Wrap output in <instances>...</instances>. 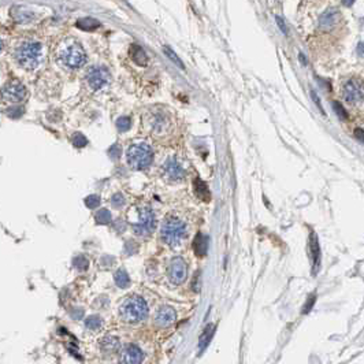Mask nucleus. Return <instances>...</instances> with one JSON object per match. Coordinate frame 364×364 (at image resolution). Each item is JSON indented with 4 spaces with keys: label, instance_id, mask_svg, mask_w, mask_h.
<instances>
[{
    "label": "nucleus",
    "instance_id": "nucleus-1",
    "mask_svg": "<svg viewBox=\"0 0 364 364\" xmlns=\"http://www.w3.org/2000/svg\"><path fill=\"white\" fill-rule=\"evenodd\" d=\"M14 58L25 70H36L44 62L43 45L36 41H23L15 48Z\"/></svg>",
    "mask_w": 364,
    "mask_h": 364
},
{
    "label": "nucleus",
    "instance_id": "nucleus-2",
    "mask_svg": "<svg viewBox=\"0 0 364 364\" xmlns=\"http://www.w3.org/2000/svg\"><path fill=\"white\" fill-rule=\"evenodd\" d=\"M148 315V306L141 297H130L125 300L119 307V316L121 319L129 325L140 323L146 318Z\"/></svg>",
    "mask_w": 364,
    "mask_h": 364
},
{
    "label": "nucleus",
    "instance_id": "nucleus-3",
    "mask_svg": "<svg viewBox=\"0 0 364 364\" xmlns=\"http://www.w3.org/2000/svg\"><path fill=\"white\" fill-rule=\"evenodd\" d=\"M162 240L170 247H178L186 236V226L180 219L167 218L162 225Z\"/></svg>",
    "mask_w": 364,
    "mask_h": 364
},
{
    "label": "nucleus",
    "instance_id": "nucleus-4",
    "mask_svg": "<svg viewBox=\"0 0 364 364\" xmlns=\"http://www.w3.org/2000/svg\"><path fill=\"white\" fill-rule=\"evenodd\" d=\"M127 163L134 170H144L151 166L153 161V152L151 146L146 144H133L126 152Z\"/></svg>",
    "mask_w": 364,
    "mask_h": 364
},
{
    "label": "nucleus",
    "instance_id": "nucleus-5",
    "mask_svg": "<svg viewBox=\"0 0 364 364\" xmlns=\"http://www.w3.org/2000/svg\"><path fill=\"white\" fill-rule=\"evenodd\" d=\"M59 60L69 69H80L87 63V54L78 43L67 44L59 51Z\"/></svg>",
    "mask_w": 364,
    "mask_h": 364
},
{
    "label": "nucleus",
    "instance_id": "nucleus-6",
    "mask_svg": "<svg viewBox=\"0 0 364 364\" xmlns=\"http://www.w3.org/2000/svg\"><path fill=\"white\" fill-rule=\"evenodd\" d=\"M28 95L26 88L22 85L19 81L13 80L8 81L7 84L3 87L0 96L4 102L7 103H19L22 102Z\"/></svg>",
    "mask_w": 364,
    "mask_h": 364
},
{
    "label": "nucleus",
    "instance_id": "nucleus-7",
    "mask_svg": "<svg viewBox=\"0 0 364 364\" xmlns=\"http://www.w3.org/2000/svg\"><path fill=\"white\" fill-rule=\"evenodd\" d=\"M153 229H155V215H153L152 210L148 208V207L141 208L139 223H136V225L133 226L134 233L137 234V236L144 237V236H148V234L152 233Z\"/></svg>",
    "mask_w": 364,
    "mask_h": 364
},
{
    "label": "nucleus",
    "instance_id": "nucleus-8",
    "mask_svg": "<svg viewBox=\"0 0 364 364\" xmlns=\"http://www.w3.org/2000/svg\"><path fill=\"white\" fill-rule=\"evenodd\" d=\"M186 277H188L186 263L182 257L177 256L170 262V266H168V279L171 284L181 285L186 281Z\"/></svg>",
    "mask_w": 364,
    "mask_h": 364
},
{
    "label": "nucleus",
    "instance_id": "nucleus-9",
    "mask_svg": "<svg viewBox=\"0 0 364 364\" xmlns=\"http://www.w3.org/2000/svg\"><path fill=\"white\" fill-rule=\"evenodd\" d=\"M88 85L93 91H100L109 82V73L106 67H92L87 73Z\"/></svg>",
    "mask_w": 364,
    "mask_h": 364
},
{
    "label": "nucleus",
    "instance_id": "nucleus-10",
    "mask_svg": "<svg viewBox=\"0 0 364 364\" xmlns=\"http://www.w3.org/2000/svg\"><path fill=\"white\" fill-rule=\"evenodd\" d=\"M344 99L350 104H356L363 100V84L359 80H349L345 82L343 89Z\"/></svg>",
    "mask_w": 364,
    "mask_h": 364
},
{
    "label": "nucleus",
    "instance_id": "nucleus-11",
    "mask_svg": "<svg viewBox=\"0 0 364 364\" xmlns=\"http://www.w3.org/2000/svg\"><path fill=\"white\" fill-rule=\"evenodd\" d=\"M144 360V353L137 345L129 344L125 346L121 355V363L125 364H140Z\"/></svg>",
    "mask_w": 364,
    "mask_h": 364
},
{
    "label": "nucleus",
    "instance_id": "nucleus-12",
    "mask_svg": "<svg viewBox=\"0 0 364 364\" xmlns=\"http://www.w3.org/2000/svg\"><path fill=\"white\" fill-rule=\"evenodd\" d=\"M163 170H164V174L167 178H170L171 181H181L185 178V170L182 168V166L175 161L174 158H168L167 161L164 162V166H163Z\"/></svg>",
    "mask_w": 364,
    "mask_h": 364
},
{
    "label": "nucleus",
    "instance_id": "nucleus-13",
    "mask_svg": "<svg viewBox=\"0 0 364 364\" xmlns=\"http://www.w3.org/2000/svg\"><path fill=\"white\" fill-rule=\"evenodd\" d=\"M175 319H177V313H175L174 308H171V307L168 306L162 307L161 309L156 312V315H155V323L158 326H161V328L171 326L175 322Z\"/></svg>",
    "mask_w": 364,
    "mask_h": 364
},
{
    "label": "nucleus",
    "instance_id": "nucleus-14",
    "mask_svg": "<svg viewBox=\"0 0 364 364\" xmlns=\"http://www.w3.org/2000/svg\"><path fill=\"white\" fill-rule=\"evenodd\" d=\"M309 251H311V257H312L313 274H316L321 266V248H319L318 237L315 236V233H311V237H309Z\"/></svg>",
    "mask_w": 364,
    "mask_h": 364
},
{
    "label": "nucleus",
    "instance_id": "nucleus-15",
    "mask_svg": "<svg viewBox=\"0 0 364 364\" xmlns=\"http://www.w3.org/2000/svg\"><path fill=\"white\" fill-rule=\"evenodd\" d=\"M338 11L335 8H328L326 10L319 18V28L323 30H328L330 28H333V25H335V22H338Z\"/></svg>",
    "mask_w": 364,
    "mask_h": 364
},
{
    "label": "nucleus",
    "instance_id": "nucleus-16",
    "mask_svg": "<svg viewBox=\"0 0 364 364\" xmlns=\"http://www.w3.org/2000/svg\"><path fill=\"white\" fill-rule=\"evenodd\" d=\"M129 55H130L131 60L136 63V65L141 66V67H144L148 63V58H146V51L137 45V44H131L130 45V50H129Z\"/></svg>",
    "mask_w": 364,
    "mask_h": 364
},
{
    "label": "nucleus",
    "instance_id": "nucleus-17",
    "mask_svg": "<svg viewBox=\"0 0 364 364\" xmlns=\"http://www.w3.org/2000/svg\"><path fill=\"white\" fill-rule=\"evenodd\" d=\"M119 346H121L119 340L114 338V337H106L100 341V349L103 353H107V355H112V353L118 352Z\"/></svg>",
    "mask_w": 364,
    "mask_h": 364
},
{
    "label": "nucleus",
    "instance_id": "nucleus-18",
    "mask_svg": "<svg viewBox=\"0 0 364 364\" xmlns=\"http://www.w3.org/2000/svg\"><path fill=\"white\" fill-rule=\"evenodd\" d=\"M193 188H195V192L199 199H201L203 201H210L211 200V193L208 190V186L207 183L203 182L200 178H196L195 182H193Z\"/></svg>",
    "mask_w": 364,
    "mask_h": 364
},
{
    "label": "nucleus",
    "instance_id": "nucleus-19",
    "mask_svg": "<svg viewBox=\"0 0 364 364\" xmlns=\"http://www.w3.org/2000/svg\"><path fill=\"white\" fill-rule=\"evenodd\" d=\"M77 28L84 32H92V30H96L99 26H100V22L95 19V18H91V17H85V18H81L77 21Z\"/></svg>",
    "mask_w": 364,
    "mask_h": 364
},
{
    "label": "nucleus",
    "instance_id": "nucleus-20",
    "mask_svg": "<svg viewBox=\"0 0 364 364\" xmlns=\"http://www.w3.org/2000/svg\"><path fill=\"white\" fill-rule=\"evenodd\" d=\"M207 237L204 234L199 233L196 236V238L193 241V249L196 252V255L199 257H203L205 254H207Z\"/></svg>",
    "mask_w": 364,
    "mask_h": 364
},
{
    "label": "nucleus",
    "instance_id": "nucleus-21",
    "mask_svg": "<svg viewBox=\"0 0 364 364\" xmlns=\"http://www.w3.org/2000/svg\"><path fill=\"white\" fill-rule=\"evenodd\" d=\"M11 17L18 23H26V22L32 21L33 14L29 13V11H26V10H23V8H13L11 10Z\"/></svg>",
    "mask_w": 364,
    "mask_h": 364
},
{
    "label": "nucleus",
    "instance_id": "nucleus-22",
    "mask_svg": "<svg viewBox=\"0 0 364 364\" xmlns=\"http://www.w3.org/2000/svg\"><path fill=\"white\" fill-rule=\"evenodd\" d=\"M114 279H115V284L119 286V288H122V289H125V288H127L129 286V284H130V278H129V274L125 271V270H118L117 273H115V277H114Z\"/></svg>",
    "mask_w": 364,
    "mask_h": 364
},
{
    "label": "nucleus",
    "instance_id": "nucleus-23",
    "mask_svg": "<svg viewBox=\"0 0 364 364\" xmlns=\"http://www.w3.org/2000/svg\"><path fill=\"white\" fill-rule=\"evenodd\" d=\"M163 52H164V55H166V56H167V58L170 59L173 63H174V65L178 66V67L182 69V70H185V65L182 63V60L180 59V56H178V55H177V54H175V52L170 48V47L164 45V47H163Z\"/></svg>",
    "mask_w": 364,
    "mask_h": 364
},
{
    "label": "nucleus",
    "instance_id": "nucleus-24",
    "mask_svg": "<svg viewBox=\"0 0 364 364\" xmlns=\"http://www.w3.org/2000/svg\"><path fill=\"white\" fill-rule=\"evenodd\" d=\"M212 335H214V328H212V325H208V326L205 328V330H204L203 335L200 337V349L203 350L204 348L210 344Z\"/></svg>",
    "mask_w": 364,
    "mask_h": 364
},
{
    "label": "nucleus",
    "instance_id": "nucleus-25",
    "mask_svg": "<svg viewBox=\"0 0 364 364\" xmlns=\"http://www.w3.org/2000/svg\"><path fill=\"white\" fill-rule=\"evenodd\" d=\"M95 220L96 223H99V225H109L111 222V214H109V210H100L96 214Z\"/></svg>",
    "mask_w": 364,
    "mask_h": 364
},
{
    "label": "nucleus",
    "instance_id": "nucleus-26",
    "mask_svg": "<svg viewBox=\"0 0 364 364\" xmlns=\"http://www.w3.org/2000/svg\"><path fill=\"white\" fill-rule=\"evenodd\" d=\"M102 318L100 316H97V315H92V316H89L87 318V321H85V326H87L89 330H97V328L102 326Z\"/></svg>",
    "mask_w": 364,
    "mask_h": 364
},
{
    "label": "nucleus",
    "instance_id": "nucleus-27",
    "mask_svg": "<svg viewBox=\"0 0 364 364\" xmlns=\"http://www.w3.org/2000/svg\"><path fill=\"white\" fill-rule=\"evenodd\" d=\"M131 121L129 117H121L117 119V129L119 131H126L130 129Z\"/></svg>",
    "mask_w": 364,
    "mask_h": 364
},
{
    "label": "nucleus",
    "instance_id": "nucleus-28",
    "mask_svg": "<svg viewBox=\"0 0 364 364\" xmlns=\"http://www.w3.org/2000/svg\"><path fill=\"white\" fill-rule=\"evenodd\" d=\"M72 141H73V146H77V148H82V146H85L88 144L87 137L84 134H81V133H75Z\"/></svg>",
    "mask_w": 364,
    "mask_h": 364
},
{
    "label": "nucleus",
    "instance_id": "nucleus-29",
    "mask_svg": "<svg viewBox=\"0 0 364 364\" xmlns=\"http://www.w3.org/2000/svg\"><path fill=\"white\" fill-rule=\"evenodd\" d=\"M74 267H77L78 270H87L89 267V262L85 256H77L73 260Z\"/></svg>",
    "mask_w": 364,
    "mask_h": 364
},
{
    "label": "nucleus",
    "instance_id": "nucleus-30",
    "mask_svg": "<svg viewBox=\"0 0 364 364\" xmlns=\"http://www.w3.org/2000/svg\"><path fill=\"white\" fill-rule=\"evenodd\" d=\"M85 204H87L88 208H91V210H95L96 207H99V204H100V197L96 196V195L88 196L87 199H85Z\"/></svg>",
    "mask_w": 364,
    "mask_h": 364
},
{
    "label": "nucleus",
    "instance_id": "nucleus-31",
    "mask_svg": "<svg viewBox=\"0 0 364 364\" xmlns=\"http://www.w3.org/2000/svg\"><path fill=\"white\" fill-rule=\"evenodd\" d=\"M111 203L112 205L115 207V208H121V207H124L125 205V197L122 193H115L112 199H111Z\"/></svg>",
    "mask_w": 364,
    "mask_h": 364
},
{
    "label": "nucleus",
    "instance_id": "nucleus-32",
    "mask_svg": "<svg viewBox=\"0 0 364 364\" xmlns=\"http://www.w3.org/2000/svg\"><path fill=\"white\" fill-rule=\"evenodd\" d=\"M333 109H334V111L337 112V115L341 118V119H346V117H348V115H346V111H345V109H344L340 103L333 102Z\"/></svg>",
    "mask_w": 364,
    "mask_h": 364
},
{
    "label": "nucleus",
    "instance_id": "nucleus-33",
    "mask_svg": "<svg viewBox=\"0 0 364 364\" xmlns=\"http://www.w3.org/2000/svg\"><path fill=\"white\" fill-rule=\"evenodd\" d=\"M109 155L111 156V158H115V159H118V158L121 156V148H119V146H112V148L109 151Z\"/></svg>",
    "mask_w": 364,
    "mask_h": 364
},
{
    "label": "nucleus",
    "instance_id": "nucleus-34",
    "mask_svg": "<svg viewBox=\"0 0 364 364\" xmlns=\"http://www.w3.org/2000/svg\"><path fill=\"white\" fill-rule=\"evenodd\" d=\"M275 21H277V25L279 26V29L282 30V33L286 36V35H288V29H286V26H285L284 19H282V18H279V17H277V18H275Z\"/></svg>",
    "mask_w": 364,
    "mask_h": 364
},
{
    "label": "nucleus",
    "instance_id": "nucleus-35",
    "mask_svg": "<svg viewBox=\"0 0 364 364\" xmlns=\"http://www.w3.org/2000/svg\"><path fill=\"white\" fill-rule=\"evenodd\" d=\"M311 97H312V99H313V102L316 103V106L319 107V109H321V111H322V114H325V109H322V104H321V102H319V97L316 96V93H315V91H311Z\"/></svg>",
    "mask_w": 364,
    "mask_h": 364
},
{
    "label": "nucleus",
    "instance_id": "nucleus-36",
    "mask_svg": "<svg viewBox=\"0 0 364 364\" xmlns=\"http://www.w3.org/2000/svg\"><path fill=\"white\" fill-rule=\"evenodd\" d=\"M313 303H315V296H312V297H309V299H308V301H307V306L304 307V311H303V312L304 313L308 312V311H309V307L312 308Z\"/></svg>",
    "mask_w": 364,
    "mask_h": 364
},
{
    "label": "nucleus",
    "instance_id": "nucleus-37",
    "mask_svg": "<svg viewBox=\"0 0 364 364\" xmlns=\"http://www.w3.org/2000/svg\"><path fill=\"white\" fill-rule=\"evenodd\" d=\"M355 136H356V139L360 141V143H363V130L362 129H356L355 130Z\"/></svg>",
    "mask_w": 364,
    "mask_h": 364
},
{
    "label": "nucleus",
    "instance_id": "nucleus-38",
    "mask_svg": "<svg viewBox=\"0 0 364 364\" xmlns=\"http://www.w3.org/2000/svg\"><path fill=\"white\" fill-rule=\"evenodd\" d=\"M353 3H355V0H343L344 6H348V7H349V6H352Z\"/></svg>",
    "mask_w": 364,
    "mask_h": 364
},
{
    "label": "nucleus",
    "instance_id": "nucleus-39",
    "mask_svg": "<svg viewBox=\"0 0 364 364\" xmlns=\"http://www.w3.org/2000/svg\"><path fill=\"white\" fill-rule=\"evenodd\" d=\"M359 54H360V56L363 55V44L362 43L359 44Z\"/></svg>",
    "mask_w": 364,
    "mask_h": 364
},
{
    "label": "nucleus",
    "instance_id": "nucleus-40",
    "mask_svg": "<svg viewBox=\"0 0 364 364\" xmlns=\"http://www.w3.org/2000/svg\"><path fill=\"white\" fill-rule=\"evenodd\" d=\"M1 48H3V41H1V38H0V51H1Z\"/></svg>",
    "mask_w": 364,
    "mask_h": 364
}]
</instances>
